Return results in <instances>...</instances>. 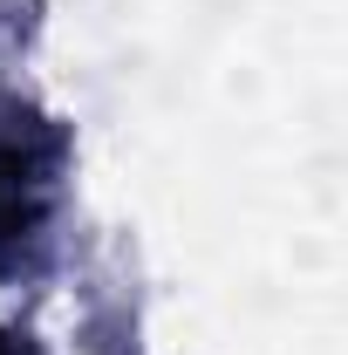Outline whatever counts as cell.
I'll list each match as a JSON object with an SVG mask.
<instances>
[{
	"label": "cell",
	"instance_id": "1",
	"mask_svg": "<svg viewBox=\"0 0 348 355\" xmlns=\"http://www.w3.org/2000/svg\"><path fill=\"white\" fill-rule=\"evenodd\" d=\"M21 184H28V171H21V157L14 150H0V232L21 219Z\"/></svg>",
	"mask_w": 348,
	"mask_h": 355
},
{
	"label": "cell",
	"instance_id": "2",
	"mask_svg": "<svg viewBox=\"0 0 348 355\" xmlns=\"http://www.w3.org/2000/svg\"><path fill=\"white\" fill-rule=\"evenodd\" d=\"M0 355H21V349H14V342H7V335H0Z\"/></svg>",
	"mask_w": 348,
	"mask_h": 355
}]
</instances>
